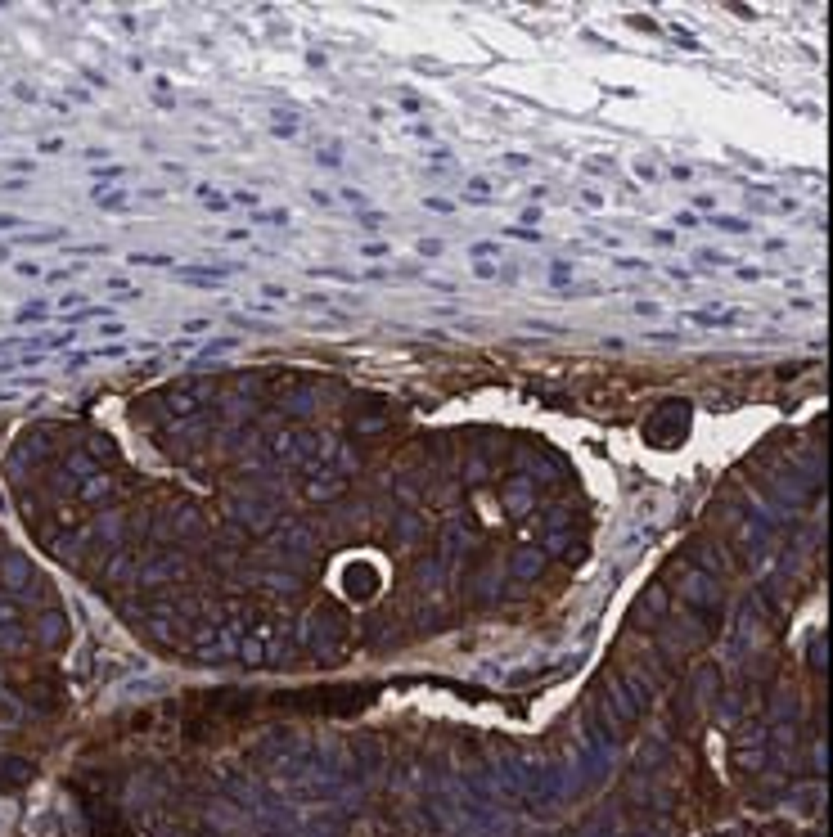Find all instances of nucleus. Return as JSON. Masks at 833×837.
Segmentation results:
<instances>
[{"label":"nucleus","mask_w":833,"mask_h":837,"mask_svg":"<svg viewBox=\"0 0 833 837\" xmlns=\"http://www.w3.org/2000/svg\"><path fill=\"white\" fill-rule=\"evenodd\" d=\"M172 275L180 279V284H217V279H226V275H234V266L226 261V266H172Z\"/></svg>","instance_id":"f257e3e1"},{"label":"nucleus","mask_w":833,"mask_h":837,"mask_svg":"<svg viewBox=\"0 0 833 837\" xmlns=\"http://www.w3.org/2000/svg\"><path fill=\"white\" fill-rule=\"evenodd\" d=\"M689 325H703V329H739L743 315L739 311H685Z\"/></svg>","instance_id":"f03ea898"},{"label":"nucleus","mask_w":833,"mask_h":837,"mask_svg":"<svg viewBox=\"0 0 833 837\" xmlns=\"http://www.w3.org/2000/svg\"><path fill=\"white\" fill-rule=\"evenodd\" d=\"M712 225H717V230H725V234H752V230H757L752 221H743V217H725V212H712Z\"/></svg>","instance_id":"7ed1b4c3"},{"label":"nucleus","mask_w":833,"mask_h":837,"mask_svg":"<svg viewBox=\"0 0 833 837\" xmlns=\"http://www.w3.org/2000/svg\"><path fill=\"white\" fill-rule=\"evenodd\" d=\"M95 203H100V207H117V212L131 207V198H126L122 189H95Z\"/></svg>","instance_id":"20e7f679"},{"label":"nucleus","mask_w":833,"mask_h":837,"mask_svg":"<svg viewBox=\"0 0 833 837\" xmlns=\"http://www.w3.org/2000/svg\"><path fill=\"white\" fill-rule=\"evenodd\" d=\"M198 203H203V207H212V212H226L230 207V198L221 194V189H212V185H198Z\"/></svg>","instance_id":"39448f33"},{"label":"nucleus","mask_w":833,"mask_h":837,"mask_svg":"<svg viewBox=\"0 0 833 837\" xmlns=\"http://www.w3.org/2000/svg\"><path fill=\"white\" fill-rule=\"evenodd\" d=\"M464 203H478V207H482V203H491V185H487L482 176H473V180H468V189H464Z\"/></svg>","instance_id":"423d86ee"},{"label":"nucleus","mask_w":833,"mask_h":837,"mask_svg":"<svg viewBox=\"0 0 833 837\" xmlns=\"http://www.w3.org/2000/svg\"><path fill=\"white\" fill-rule=\"evenodd\" d=\"M81 496H86V500H109V496H113V482L104 477V473H95V477H90V486L81 491Z\"/></svg>","instance_id":"0eeeda50"},{"label":"nucleus","mask_w":833,"mask_h":837,"mask_svg":"<svg viewBox=\"0 0 833 837\" xmlns=\"http://www.w3.org/2000/svg\"><path fill=\"white\" fill-rule=\"evenodd\" d=\"M131 266H167V271H172L176 257H167V252H131Z\"/></svg>","instance_id":"6e6552de"},{"label":"nucleus","mask_w":833,"mask_h":837,"mask_svg":"<svg viewBox=\"0 0 833 837\" xmlns=\"http://www.w3.org/2000/svg\"><path fill=\"white\" fill-rule=\"evenodd\" d=\"M230 207H252V212H262V194H252V189H234V194H230Z\"/></svg>","instance_id":"1a4fd4ad"},{"label":"nucleus","mask_w":833,"mask_h":837,"mask_svg":"<svg viewBox=\"0 0 833 837\" xmlns=\"http://www.w3.org/2000/svg\"><path fill=\"white\" fill-rule=\"evenodd\" d=\"M572 279V261H550V284L554 288H563Z\"/></svg>","instance_id":"9d476101"},{"label":"nucleus","mask_w":833,"mask_h":837,"mask_svg":"<svg viewBox=\"0 0 833 837\" xmlns=\"http://www.w3.org/2000/svg\"><path fill=\"white\" fill-rule=\"evenodd\" d=\"M554 293H563V297H595V293H600V284H563V288H554Z\"/></svg>","instance_id":"9b49d317"},{"label":"nucleus","mask_w":833,"mask_h":837,"mask_svg":"<svg viewBox=\"0 0 833 837\" xmlns=\"http://www.w3.org/2000/svg\"><path fill=\"white\" fill-rule=\"evenodd\" d=\"M275 135H288V140H293V135H297V117H293V113H275Z\"/></svg>","instance_id":"f8f14e48"},{"label":"nucleus","mask_w":833,"mask_h":837,"mask_svg":"<svg viewBox=\"0 0 833 837\" xmlns=\"http://www.w3.org/2000/svg\"><path fill=\"white\" fill-rule=\"evenodd\" d=\"M316 163H320V167H338V163H343V149H338V144H325V149L316 154Z\"/></svg>","instance_id":"ddd939ff"},{"label":"nucleus","mask_w":833,"mask_h":837,"mask_svg":"<svg viewBox=\"0 0 833 837\" xmlns=\"http://www.w3.org/2000/svg\"><path fill=\"white\" fill-rule=\"evenodd\" d=\"M509 239H522V243H541V230H531V225H509Z\"/></svg>","instance_id":"4468645a"},{"label":"nucleus","mask_w":833,"mask_h":837,"mask_svg":"<svg viewBox=\"0 0 833 837\" xmlns=\"http://www.w3.org/2000/svg\"><path fill=\"white\" fill-rule=\"evenodd\" d=\"M468 252H473V261H491V257L500 252V243H491V239H487V243H473Z\"/></svg>","instance_id":"2eb2a0df"},{"label":"nucleus","mask_w":833,"mask_h":837,"mask_svg":"<svg viewBox=\"0 0 833 837\" xmlns=\"http://www.w3.org/2000/svg\"><path fill=\"white\" fill-rule=\"evenodd\" d=\"M693 261H717V266H730V257H725V252H717V248H698V252H693Z\"/></svg>","instance_id":"dca6fc26"},{"label":"nucleus","mask_w":833,"mask_h":837,"mask_svg":"<svg viewBox=\"0 0 833 837\" xmlns=\"http://www.w3.org/2000/svg\"><path fill=\"white\" fill-rule=\"evenodd\" d=\"M266 221H284L288 225V212L280 207V212H252V225H266Z\"/></svg>","instance_id":"f3484780"},{"label":"nucleus","mask_w":833,"mask_h":837,"mask_svg":"<svg viewBox=\"0 0 833 837\" xmlns=\"http://www.w3.org/2000/svg\"><path fill=\"white\" fill-rule=\"evenodd\" d=\"M536 567H541V554H536V558H518V563H514V572H518V576H531Z\"/></svg>","instance_id":"a211bd4d"},{"label":"nucleus","mask_w":833,"mask_h":837,"mask_svg":"<svg viewBox=\"0 0 833 837\" xmlns=\"http://www.w3.org/2000/svg\"><path fill=\"white\" fill-rule=\"evenodd\" d=\"M338 194H343V203H351V207H365V194H360V189H338Z\"/></svg>","instance_id":"6ab92c4d"},{"label":"nucleus","mask_w":833,"mask_h":837,"mask_svg":"<svg viewBox=\"0 0 833 837\" xmlns=\"http://www.w3.org/2000/svg\"><path fill=\"white\" fill-rule=\"evenodd\" d=\"M671 32H676V41H680V46H685V50H698V41H693V36H689V32H685V27H680V23H676V27H671Z\"/></svg>","instance_id":"aec40b11"},{"label":"nucleus","mask_w":833,"mask_h":837,"mask_svg":"<svg viewBox=\"0 0 833 837\" xmlns=\"http://www.w3.org/2000/svg\"><path fill=\"white\" fill-rule=\"evenodd\" d=\"M424 203H428L433 212H455V203H446V198H433V194H424Z\"/></svg>","instance_id":"412c9836"},{"label":"nucleus","mask_w":833,"mask_h":837,"mask_svg":"<svg viewBox=\"0 0 833 837\" xmlns=\"http://www.w3.org/2000/svg\"><path fill=\"white\" fill-rule=\"evenodd\" d=\"M473 275L478 279H491V275H496V261H473Z\"/></svg>","instance_id":"4be33fe9"},{"label":"nucleus","mask_w":833,"mask_h":837,"mask_svg":"<svg viewBox=\"0 0 833 837\" xmlns=\"http://www.w3.org/2000/svg\"><path fill=\"white\" fill-rule=\"evenodd\" d=\"M617 266H622V271H649V261H639V257H622Z\"/></svg>","instance_id":"5701e85b"},{"label":"nucleus","mask_w":833,"mask_h":837,"mask_svg":"<svg viewBox=\"0 0 833 837\" xmlns=\"http://www.w3.org/2000/svg\"><path fill=\"white\" fill-rule=\"evenodd\" d=\"M360 252H365V257H388L392 248H388V243H365V248H360Z\"/></svg>","instance_id":"b1692460"},{"label":"nucleus","mask_w":833,"mask_h":837,"mask_svg":"<svg viewBox=\"0 0 833 837\" xmlns=\"http://www.w3.org/2000/svg\"><path fill=\"white\" fill-rule=\"evenodd\" d=\"M734 275H739V279H761L766 271H761V266H739V271H734Z\"/></svg>","instance_id":"393cba45"},{"label":"nucleus","mask_w":833,"mask_h":837,"mask_svg":"<svg viewBox=\"0 0 833 837\" xmlns=\"http://www.w3.org/2000/svg\"><path fill=\"white\" fill-rule=\"evenodd\" d=\"M419 252L424 257H437V252H442V243H437V239H419Z\"/></svg>","instance_id":"a878e982"},{"label":"nucleus","mask_w":833,"mask_h":837,"mask_svg":"<svg viewBox=\"0 0 833 837\" xmlns=\"http://www.w3.org/2000/svg\"><path fill=\"white\" fill-rule=\"evenodd\" d=\"M581 203H585V207H604V194H595V189H585V194H581Z\"/></svg>","instance_id":"bb28decb"},{"label":"nucleus","mask_w":833,"mask_h":837,"mask_svg":"<svg viewBox=\"0 0 833 837\" xmlns=\"http://www.w3.org/2000/svg\"><path fill=\"white\" fill-rule=\"evenodd\" d=\"M311 203H320V207H329V203H334V194H329V189H311Z\"/></svg>","instance_id":"cd10ccee"},{"label":"nucleus","mask_w":833,"mask_h":837,"mask_svg":"<svg viewBox=\"0 0 833 837\" xmlns=\"http://www.w3.org/2000/svg\"><path fill=\"white\" fill-rule=\"evenodd\" d=\"M653 243H662V248H667V243H676V234H671V230H653Z\"/></svg>","instance_id":"c85d7f7f"},{"label":"nucleus","mask_w":833,"mask_h":837,"mask_svg":"<svg viewBox=\"0 0 833 837\" xmlns=\"http://www.w3.org/2000/svg\"><path fill=\"white\" fill-rule=\"evenodd\" d=\"M505 163H509V167H527L531 158H527V154H505Z\"/></svg>","instance_id":"c756f323"}]
</instances>
